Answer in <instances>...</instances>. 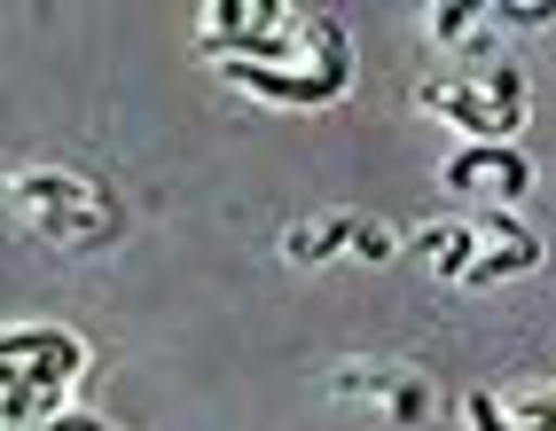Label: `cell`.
<instances>
[{
    "label": "cell",
    "mask_w": 556,
    "mask_h": 431,
    "mask_svg": "<svg viewBox=\"0 0 556 431\" xmlns=\"http://www.w3.org/2000/svg\"><path fill=\"white\" fill-rule=\"evenodd\" d=\"M197 55L251 102L275 111H338L353 94V31L345 16L299 0H204Z\"/></svg>",
    "instance_id": "obj_1"
},
{
    "label": "cell",
    "mask_w": 556,
    "mask_h": 431,
    "mask_svg": "<svg viewBox=\"0 0 556 431\" xmlns=\"http://www.w3.org/2000/svg\"><path fill=\"white\" fill-rule=\"evenodd\" d=\"M407 259H424V275L447 282V291H494L509 275H533L548 259V243L517 212H463V220L407 228Z\"/></svg>",
    "instance_id": "obj_2"
},
{
    "label": "cell",
    "mask_w": 556,
    "mask_h": 431,
    "mask_svg": "<svg viewBox=\"0 0 556 431\" xmlns=\"http://www.w3.org/2000/svg\"><path fill=\"white\" fill-rule=\"evenodd\" d=\"M87 377V338L63 321H9L0 330V423L40 431L71 408V384Z\"/></svg>",
    "instance_id": "obj_3"
},
{
    "label": "cell",
    "mask_w": 556,
    "mask_h": 431,
    "mask_svg": "<svg viewBox=\"0 0 556 431\" xmlns=\"http://www.w3.org/2000/svg\"><path fill=\"white\" fill-rule=\"evenodd\" d=\"M9 212H16V228H31L55 251H110L126 236L118 197H110L94 173H79V165H24V173H9Z\"/></svg>",
    "instance_id": "obj_4"
},
{
    "label": "cell",
    "mask_w": 556,
    "mask_h": 431,
    "mask_svg": "<svg viewBox=\"0 0 556 431\" xmlns=\"http://www.w3.org/2000/svg\"><path fill=\"white\" fill-rule=\"evenodd\" d=\"M416 111L455 126L463 141H517L533 118V79L509 55L478 48L455 63V79H416Z\"/></svg>",
    "instance_id": "obj_5"
},
{
    "label": "cell",
    "mask_w": 556,
    "mask_h": 431,
    "mask_svg": "<svg viewBox=\"0 0 556 431\" xmlns=\"http://www.w3.org/2000/svg\"><path fill=\"white\" fill-rule=\"evenodd\" d=\"M321 392H329V401H345V408L384 416V423H400V431H416V423L439 416V384H431L416 362H384V353L329 362V369H321Z\"/></svg>",
    "instance_id": "obj_6"
},
{
    "label": "cell",
    "mask_w": 556,
    "mask_h": 431,
    "mask_svg": "<svg viewBox=\"0 0 556 431\" xmlns=\"http://www.w3.org/2000/svg\"><path fill=\"white\" fill-rule=\"evenodd\" d=\"M275 251H282V267H299V275H321V267H338V259L384 267L392 251H407V236H392V228L377 220V212L329 204V212H306V220H290Z\"/></svg>",
    "instance_id": "obj_7"
},
{
    "label": "cell",
    "mask_w": 556,
    "mask_h": 431,
    "mask_svg": "<svg viewBox=\"0 0 556 431\" xmlns=\"http://www.w3.org/2000/svg\"><path fill=\"white\" fill-rule=\"evenodd\" d=\"M533 181H541V165L517 141H463V150L439 157V189L463 212H517L533 197Z\"/></svg>",
    "instance_id": "obj_8"
},
{
    "label": "cell",
    "mask_w": 556,
    "mask_h": 431,
    "mask_svg": "<svg viewBox=\"0 0 556 431\" xmlns=\"http://www.w3.org/2000/svg\"><path fill=\"white\" fill-rule=\"evenodd\" d=\"M463 423L470 431H556V384H533V392L478 384V392H463Z\"/></svg>",
    "instance_id": "obj_9"
},
{
    "label": "cell",
    "mask_w": 556,
    "mask_h": 431,
    "mask_svg": "<svg viewBox=\"0 0 556 431\" xmlns=\"http://www.w3.org/2000/svg\"><path fill=\"white\" fill-rule=\"evenodd\" d=\"M494 24H517V31H541V24H556V0H494Z\"/></svg>",
    "instance_id": "obj_10"
},
{
    "label": "cell",
    "mask_w": 556,
    "mask_h": 431,
    "mask_svg": "<svg viewBox=\"0 0 556 431\" xmlns=\"http://www.w3.org/2000/svg\"><path fill=\"white\" fill-rule=\"evenodd\" d=\"M40 431H110V423H102L94 408H63V416H55V423H40Z\"/></svg>",
    "instance_id": "obj_11"
}]
</instances>
